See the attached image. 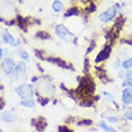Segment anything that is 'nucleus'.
I'll use <instances>...</instances> for the list:
<instances>
[{"mask_svg": "<svg viewBox=\"0 0 132 132\" xmlns=\"http://www.w3.org/2000/svg\"><path fill=\"white\" fill-rule=\"evenodd\" d=\"M121 12H122V10H121L120 4H114L113 6L107 9L104 12L100 13L98 19H100L102 23H108V22H111V21H114L118 14H121Z\"/></svg>", "mask_w": 132, "mask_h": 132, "instance_id": "obj_1", "label": "nucleus"}, {"mask_svg": "<svg viewBox=\"0 0 132 132\" xmlns=\"http://www.w3.org/2000/svg\"><path fill=\"white\" fill-rule=\"evenodd\" d=\"M27 65H25L24 61H21V63L16 65L13 72H12V80L13 82H18V83H23L27 80Z\"/></svg>", "mask_w": 132, "mask_h": 132, "instance_id": "obj_2", "label": "nucleus"}, {"mask_svg": "<svg viewBox=\"0 0 132 132\" xmlns=\"http://www.w3.org/2000/svg\"><path fill=\"white\" fill-rule=\"evenodd\" d=\"M16 6L13 0H0V13L4 17L10 18L14 14Z\"/></svg>", "mask_w": 132, "mask_h": 132, "instance_id": "obj_3", "label": "nucleus"}, {"mask_svg": "<svg viewBox=\"0 0 132 132\" xmlns=\"http://www.w3.org/2000/svg\"><path fill=\"white\" fill-rule=\"evenodd\" d=\"M38 94H42L43 96H52L55 93V87L49 80H42L37 87Z\"/></svg>", "mask_w": 132, "mask_h": 132, "instance_id": "obj_4", "label": "nucleus"}, {"mask_svg": "<svg viewBox=\"0 0 132 132\" xmlns=\"http://www.w3.org/2000/svg\"><path fill=\"white\" fill-rule=\"evenodd\" d=\"M16 93L22 98H30L34 95V88L31 84H22L16 88Z\"/></svg>", "mask_w": 132, "mask_h": 132, "instance_id": "obj_5", "label": "nucleus"}, {"mask_svg": "<svg viewBox=\"0 0 132 132\" xmlns=\"http://www.w3.org/2000/svg\"><path fill=\"white\" fill-rule=\"evenodd\" d=\"M55 35L60 40H63V41H67L69 37H73V36H75L73 32L70 31L64 24H59L55 27Z\"/></svg>", "mask_w": 132, "mask_h": 132, "instance_id": "obj_6", "label": "nucleus"}, {"mask_svg": "<svg viewBox=\"0 0 132 132\" xmlns=\"http://www.w3.org/2000/svg\"><path fill=\"white\" fill-rule=\"evenodd\" d=\"M14 67H16V63L13 61V59L11 56H6L4 61L1 63V69H3V72L6 75V76H11L12 72H13Z\"/></svg>", "mask_w": 132, "mask_h": 132, "instance_id": "obj_7", "label": "nucleus"}, {"mask_svg": "<svg viewBox=\"0 0 132 132\" xmlns=\"http://www.w3.org/2000/svg\"><path fill=\"white\" fill-rule=\"evenodd\" d=\"M111 53H112V46L106 45L103 48H102V51L97 54V56L95 58V63L100 64V63H102V61H104V60H107L108 58L111 56Z\"/></svg>", "mask_w": 132, "mask_h": 132, "instance_id": "obj_8", "label": "nucleus"}, {"mask_svg": "<svg viewBox=\"0 0 132 132\" xmlns=\"http://www.w3.org/2000/svg\"><path fill=\"white\" fill-rule=\"evenodd\" d=\"M121 103L127 107L132 104V88L125 87L124 90L121 91Z\"/></svg>", "mask_w": 132, "mask_h": 132, "instance_id": "obj_9", "label": "nucleus"}, {"mask_svg": "<svg viewBox=\"0 0 132 132\" xmlns=\"http://www.w3.org/2000/svg\"><path fill=\"white\" fill-rule=\"evenodd\" d=\"M46 61L48 63H52V64H55L56 66H59L61 69H66V70H73L72 65H70L65 61V60L60 59V58H55V56H49V58H45Z\"/></svg>", "mask_w": 132, "mask_h": 132, "instance_id": "obj_10", "label": "nucleus"}, {"mask_svg": "<svg viewBox=\"0 0 132 132\" xmlns=\"http://www.w3.org/2000/svg\"><path fill=\"white\" fill-rule=\"evenodd\" d=\"M0 119H1L3 121H5V122H12V121H14V120L17 119V115L14 114L13 112H11V111H5V112H3V113L0 114Z\"/></svg>", "mask_w": 132, "mask_h": 132, "instance_id": "obj_11", "label": "nucleus"}, {"mask_svg": "<svg viewBox=\"0 0 132 132\" xmlns=\"http://www.w3.org/2000/svg\"><path fill=\"white\" fill-rule=\"evenodd\" d=\"M32 125L35 126V129L37 131H43L47 126V121L45 120V118H37L32 120Z\"/></svg>", "mask_w": 132, "mask_h": 132, "instance_id": "obj_12", "label": "nucleus"}, {"mask_svg": "<svg viewBox=\"0 0 132 132\" xmlns=\"http://www.w3.org/2000/svg\"><path fill=\"white\" fill-rule=\"evenodd\" d=\"M52 9L54 10V12H61L64 10V4L60 1V0H54L52 4Z\"/></svg>", "mask_w": 132, "mask_h": 132, "instance_id": "obj_13", "label": "nucleus"}, {"mask_svg": "<svg viewBox=\"0 0 132 132\" xmlns=\"http://www.w3.org/2000/svg\"><path fill=\"white\" fill-rule=\"evenodd\" d=\"M121 67L125 70H131L132 69V58L131 56H127L125 59H122L121 61Z\"/></svg>", "mask_w": 132, "mask_h": 132, "instance_id": "obj_14", "label": "nucleus"}, {"mask_svg": "<svg viewBox=\"0 0 132 132\" xmlns=\"http://www.w3.org/2000/svg\"><path fill=\"white\" fill-rule=\"evenodd\" d=\"M118 56L121 58V59H125L127 56H130V52H129V48L126 47H121V48L118 49Z\"/></svg>", "mask_w": 132, "mask_h": 132, "instance_id": "obj_15", "label": "nucleus"}, {"mask_svg": "<svg viewBox=\"0 0 132 132\" xmlns=\"http://www.w3.org/2000/svg\"><path fill=\"white\" fill-rule=\"evenodd\" d=\"M100 127L103 130V131H107V132H115V129H113L112 126H109V125L107 124V120H106V121H104V120H101V121H100Z\"/></svg>", "mask_w": 132, "mask_h": 132, "instance_id": "obj_16", "label": "nucleus"}, {"mask_svg": "<svg viewBox=\"0 0 132 132\" xmlns=\"http://www.w3.org/2000/svg\"><path fill=\"white\" fill-rule=\"evenodd\" d=\"M22 106L24 107H28V108H34L35 107V100H32L31 97L30 98H24V100L21 102Z\"/></svg>", "mask_w": 132, "mask_h": 132, "instance_id": "obj_17", "label": "nucleus"}, {"mask_svg": "<svg viewBox=\"0 0 132 132\" xmlns=\"http://www.w3.org/2000/svg\"><path fill=\"white\" fill-rule=\"evenodd\" d=\"M3 41L5 42V43H9V45H11V43L14 41V37L10 34V32H6V31H5V32H3Z\"/></svg>", "mask_w": 132, "mask_h": 132, "instance_id": "obj_18", "label": "nucleus"}, {"mask_svg": "<svg viewBox=\"0 0 132 132\" xmlns=\"http://www.w3.org/2000/svg\"><path fill=\"white\" fill-rule=\"evenodd\" d=\"M77 14H79V10H78L77 6H75V7H71L70 10L66 11V13L64 14V16L67 18V17H71V16H77Z\"/></svg>", "mask_w": 132, "mask_h": 132, "instance_id": "obj_19", "label": "nucleus"}, {"mask_svg": "<svg viewBox=\"0 0 132 132\" xmlns=\"http://www.w3.org/2000/svg\"><path fill=\"white\" fill-rule=\"evenodd\" d=\"M102 117L107 120V122H111V124H117V122H119V118L118 117H115V115H107L106 113H104Z\"/></svg>", "mask_w": 132, "mask_h": 132, "instance_id": "obj_20", "label": "nucleus"}, {"mask_svg": "<svg viewBox=\"0 0 132 132\" xmlns=\"http://www.w3.org/2000/svg\"><path fill=\"white\" fill-rule=\"evenodd\" d=\"M122 118L125 119V120H132V107L126 108V111L124 112Z\"/></svg>", "mask_w": 132, "mask_h": 132, "instance_id": "obj_21", "label": "nucleus"}, {"mask_svg": "<svg viewBox=\"0 0 132 132\" xmlns=\"http://www.w3.org/2000/svg\"><path fill=\"white\" fill-rule=\"evenodd\" d=\"M36 37L41 38V40H49V38H51V35L47 31H38L37 34H36Z\"/></svg>", "mask_w": 132, "mask_h": 132, "instance_id": "obj_22", "label": "nucleus"}, {"mask_svg": "<svg viewBox=\"0 0 132 132\" xmlns=\"http://www.w3.org/2000/svg\"><path fill=\"white\" fill-rule=\"evenodd\" d=\"M126 76H127V70L122 69V67L118 70V78H119V79L124 80L126 78Z\"/></svg>", "mask_w": 132, "mask_h": 132, "instance_id": "obj_23", "label": "nucleus"}, {"mask_svg": "<svg viewBox=\"0 0 132 132\" xmlns=\"http://www.w3.org/2000/svg\"><path fill=\"white\" fill-rule=\"evenodd\" d=\"M78 126H90L93 125V120L91 119H83V120H79L77 122Z\"/></svg>", "mask_w": 132, "mask_h": 132, "instance_id": "obj_24", "label": "nucleus"}, {"mask_svg": "<svg viewBox=\"0 0 132 132\" xmlns=\"http://www.w3.org/2000/svg\"><path fill=\"white\" fill-rule=\"evenodd\" d=\"M18 55L21 56L23 60H27L28 61L29 59H30V56H29L28 52H25V51H23V49H21V51H18Z\"/></svg>", "mask_w": 132, "mask_h": 132, "instance_id": "obj_25", "label": "nucleus"}, {"mask_svg": "<svg viewBox=\"0 0 132 132\" xmlns=\"http://www.w3.org/2000/svg\"><path fill=\"white\" fill-rule=\"evenodd\" d=\"M121 58H117V59L114 60V61H113V67H114L115 70H119V69H121Z\"/></svg>", "mask_w": 132, "mask_h": 132, "instance_id": "obj_26", "label": "nucleus"}, {"mask_svg": "<svg viewBox=\"0 0 132 132\" xmlns=\"http://www.w3.org/2000/svg\"><path fill=\"white\" fill-rule=\"evenodd\" d=\"M121 85L124 88H125V87L132 88V77H127V78H125V79H124V82L121 83Z\"/></svg>", "mask_w": 132, "mask_h": 132, "instance_id": "obj_27", "label": "nucleus"}, {"mask_svg": "<svg viewBox=\"0 0 132 132\" xmlns=\"http://www.w3.org/2000/svg\"><path fill=\"white\" fill-rule=\"evenodd\" d=\"M95 10H96V5H95V4H93V3H90V4H89V6H88V9L85 11H87L88 13H91V12H94Z\"/></svg>", "mask_w": 132, "mask_h": 132, "instance_id": "obj_28", "label": "nucleus"}, {"mask_svg": "<svg viewBox=\"0 0 132 132\" xmlns=\"http://www.w3.org/2000/svg\"><path fill=\"white\" fill-rule=\"evenodd\" d=\"M84 72H89V59H85L84 61Z\"/></svg>", "mask_w": 132, "mask_h": 132, "instance_id": "obj_29", "label": "nucleus"}, {"mask_svg": "<svg viewBox=\"0 0 132 132\" xmlns=\"http://www.w3.org/2000/svg\"><path fill=\"white\" fill-rule=\"evenodd\" d=\"M58 131L59 132H72V130H69V127H66V126H59V129H58Z\"/></svg>", "mask_w": 132, "mask_h": 132, "instance_id": "obj_30", "label": "nucleus"}, {"mask_svg": "<svg viewBox=\"0 0 132 132\" xmlns=\"http://www.w3.org/2000/svg\"><path fill=\"white\" fill-rule=\"evenodd\" d=\"M95 46H96V45H95V42L93 41V42H91V43H90V46H89V48L87 49V53H88V54H89V53H90L91 51H93V49L95 48Z\"/></svg>", "mask_w": 132, "mask_h": 132, "instance_id": "obj_31", "label": "nucleus"}, {"mask_svg": "<svg viewBox=\"0 0 132 132\" xmlns=\"http://www.w3.org/2000/svg\"><path fill=\"white\" fill-rule=\"evenodd\" d=\"M38 101H40V103H41L42 106H46V104L48 103V101H49V100H48V98H45V97H43V98H40Z\"/></svg>", "mask_w": 132, "mask_h": 132, "instance_id": "obj_32", "label": "nucleus"}, {"mask_svg": "<svg viewBox=\"0 0 132 132\" xmlns=\"http://www.w3.org/2000/svg\"><path fill=\"white\" fill-rule=\"evenodd\" d=\"M11 46H12V47H19V46H21V41H19V40H16V41H13L11 43Z\"/></svg>", "mask_w": 132, "mask_h": 132, "instance_id": "obj_33", "label": "nucleus"}, {"mask_svg": "<svg viewBox=\"0 0 132 132\" xmlns=\"http://www.w3.org/2000/svg\"><path fill=\"white\" fill-rule=\"evenodd\" d=\"M4 107H5V102L3 101V98H0V111H1Z\"/></svg>", "mask_w": 132, "mask_h": 132, "instance_id": "obj_34", "label": "nucleus"}, {"mask_svg": "<svg viewBox=\"0 0 132 132\" xmlns=\"http://www.w3.org/2000/svg\"><path fill=\"white\" fill-rule=\"evenodd\" d=\"M4 53H5V52H4L3 49H1V47H0V60L3 59V55H4Z\"/></svg>", "mask_w": 132, "mask_h": 132, "instance_id": "obj_35", "label": "nucleus"}, {"mask_svg": "<svg viewBox=\"0 0 132 132\" xmlns=\"http://www.w3.org/2000/svg\"><path fill=\"white\" fill-rule=\"evenodd\" d=\"M36 66H37V69L40 70V72H45V71H43V69H42V67H41V65H40V64H37V65H36Z\"/></svg>", "mask_w": 132, "mask_h": 132, "instance_id": "obj_36", "label": "nucleus"}, {"mask_svg": "<svg viewBox=\"0 0 132 132\" xmlns=\"http://www.w3.org/2000/svg\"><path fill=\"white\" fill-rule=\"evenodd\" d=\"M31 82H32V83L37 82V77H32V78H31Z\"/></svg>", "mask_w": 132, "mask_h": 132, "instance_id": "obj_37", "label": "nucleus"}]
</instances>
